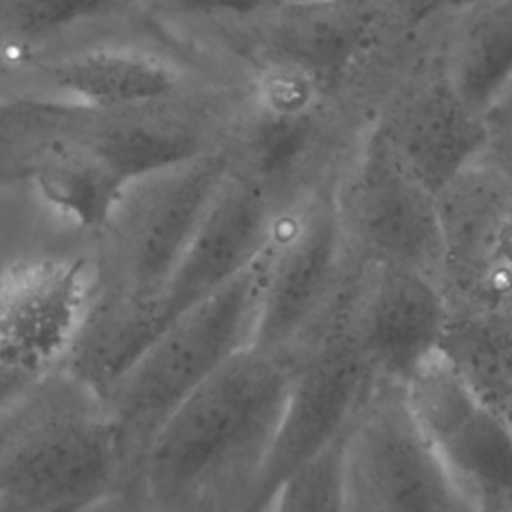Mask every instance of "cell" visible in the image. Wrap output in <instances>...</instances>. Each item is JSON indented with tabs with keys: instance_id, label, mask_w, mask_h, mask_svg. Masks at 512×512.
I'll list each match as a JSON object with an SVG mask.
<instances>
[{
	"instance_id": "6da1fadb",
	"label": "cell",
	"mask_w": 512,
	"mask_h": 512,
	"mask_svg": "<svg viewBox=\"0 0 512 512\" xmlns=\"http://www.w3.org/2000/svg\"><path fill=\"white\" fill-rule=\"evenodd\" d=\"M296 362L254 346L232 354L158 426L120 486L142 512H242Z\"/></svg>"
},
{
	"instance_id": "7a4b0ae2",
	"label": "cell",
	"mask_w": 512,
	"mask_h": 512,
	"mask_svg": "<svg viewBox=\"0 0 512 512\" xmlns=\"http://www.w3.org/2000/svg\"><path fill=\"white\" fill-rule=\"evenodd\" d=\"M122 482L104 400L66 370L0 416V512H82Z\"/></svg>"
},
{
	"instance_id": "3957f363",
	"label": "cell",
	"mask_w": 512,
	"mask_h": 512,
	"mask_svg": "<svg viewBox=\"0 0 512 512\" xmlns=\"http://www.w3.org/2000/svg\"><path fill=\"white\" fill-rule=\"evenodd\" d=\"M268 276L266 248L222 288L164 326L102 394L124 480L170 412L232 354L252 344Z\"/></svg>"
},
{
	"instance_id": "277c9868",
	"label": "cell",
	"mask_w": 512,
	"mask_h": 512,
	"mask_svg": "<svg viewBox=\"0 0 512 512\" xmlns=\"http://www.w3.org/2000/svg\"><path fill=\"white\" fill-rule=\"evenodd\" d=\"M342 512H476L420 436L402 384L374 378L346 424Z\"/></svg>"
},
{
	"instance_id": "5b68a950",
	"label": "cell",
	"mask_w": 512,
	"mask_h": 512,
	"mask_svg": "<svg viewBox=\"0 0 512 512\" xmlns=\"http://www.w3.org/2000/svg\"><path fill=\"white\" fill-rule=\"evenodd\" d=\"M266 254L268 276L250 346L296 356L322 326L352 266L334 188L276 212Z\"/></svg>"
},
{
	"instance_id": "8992f818",
	"label": "cell",
	"mask_w": 512,
	"mask_h": 512,
	"mask_svg": "<svg viewBox=\"0 0 512 512\" xmlns=\"http://www.w3.org/2000/svg\"><path fill=\"white\" fill-rule=\"evenodd\" d=\"M334 204L350 254L416 270L442 286L434 194L400 166L378 132L364 136L342 170Z\"/></svg>"
},
{
	"instance_id": "52a82bcc",
	"label": "cell",
	"mask_w": 512,
	"mask_h": 512,
	"mask_svg": "<svg viewBox=\"0 0 512 512\" xmlns=\"http://www.w3.org/2000/svg\"><path fill=\"white\" fill-rule=\"evenodd\" d=\"M294 358L284 414L242 512H266L278 488L346 428L374 380L348 332V310L332 316Z\"/></svg>"
},
{
	"instance_id": "ba28073f",
	"label": "cell",
	"mask_w": 512,
	"mask_h": 512,
	"mask_svg": "<svg viewBox=\"0 0 512 512\" xmlns=\"http://www.w3.org/2000/svg\"><path fill=\"white\" fill-rule=\"evenodd\" d=\"M404 398L420 436L476 512H512V422L436 350L406 380Z\"/></svg>"
},
{
	"instance_id": "9c48e42d",
	"label": "cell",
	"mask_w": 512,
	"mask_h": 512,
	"mask_svg": "<svg viewBox=\"0 0 512 512\" xmlns=\"http://www.w3.org/2000/svg\"><path fill=\"white\" fill-rule=\"evenodd\" d=\"M448 304L512 310L510 170L476 158L434 194Z\"/></svg>"
},
{
	"instance_id": "30bf717a",
	"label": "cell",
	"mask_w": 512,
	"mask_h": 512,
	"mask_svg": "<svg viewBox=\"0 0 512 512\" xmlns=\"http://www.w3.org/2000/svg\"><path fill=\"white\" fill-rule=\"evenodd\" d=\"M274 216L276 210L262 190L228 168L182 262L164 290L122 338L112 382L164 326L222 288L258 258L270 240Z\"/></svg>"
},
{
	"instance_id": "8fae6325",
	"label": "cell",
	"mask_w": 512,
	"mask_h": 512,
	"mask_svg": "<svg viewBox=\"0 0 512 512\" xmlns=\"http://www.w3.org/2000/svg\"><path fill=\"white\" fill-rule=\"evenodd\" d=\"M204 80L160 42L102 40L24 62L16 92L106 112L216 88Z\"/></svg>"
},
{
	"instance_id": "7c38bea8",
	"label": "cell",
	"mask_w": 512,
	"mask_h": 512,
	"mask_svg": "<svg viewBox=\"0 0 512 512\" xmlns=\"http://www.w3.org/2000/svg\"><path fill=\"white\" fill-rule=\"evenodd\" d=\"M94 288L90 248L40 254L0 270V370L40 382L56 372L84 322Z\"/></svg>"
},
{
	"instance_id": "4fadbf2b",
	"label": "cell",
	"mask_w": 512,
	"mask_h": 512,
	"mask_svg": "<svg viewBox=\"0 0 512 512\" xmlns=\"http://www.w3.org/2000/svg\"><path fill=\"white\" fill-rule=\"evenodd\" d=\"M486 112L452 82L442 54L410 60L392 86L380 138L400 166L436 194L486 148Z\"/></svg>"
},
{
	"instance_id": "5bb4252c",
	"label": "cell",
	"mask_w": 512,
	"mask_h": 512,
	"mask_svg": "<svg viewBox=\"0 0 512 512\" xmlns=\"http://www.w3.org/2000/svg\"><path fill=\"white\" fill-rule=\"evenodd\" d=\"M446 312V296L436 280L358 258L348 332L374 378L404 386L436 350Z\"/></svg>"
},
{
	"instance_id": "9a60e30c",
	"label": "cell",
	"mask_w": 512,
	"mask_h": 512,
	"mask_svg": "<svg viewBox=\"0 0 512 512\" xmlns=\"http://www.w3.org/2000/svg\"><path fill=\"white\" fill-rule=\"evenodd\" d=\"M76 112L78 108L68 124L38 148L24 178L56 220L92 244L124 180L74 136Z\"/></svg>"
},
{
	"instance_id": "2e32d148",
	"label": "cell",
	"mask_w": 512,
	"mask_h": 512,
	"mask_svg": "<svg viewBox=\"0 0 512 512\" xmlns=\"http://www.w3.org/2000/svg\"><path fill=\"white\" fill-rule=\"evenodd\" d=\"M436 352L486 406L512 422V310L448 304Z\"/></svg>"
},
{
	"instance_id": "e0dca14e",
	"label": "cell",
	"mask_w": 512,
	"mask_h": 512,
	"mask_svg": "<svg viewBox=\"0 0 512 512\" xmlns=\"http://www.w3.org/2000/svg\"><path fill=\"white\" fill-rule=\"evenodd\" d=\"M118 0H0V36L28 62L110 16Z\"/></svg>"
},
{
	"instance_id": "ac0fdd59",
	"label": "cell",
	"mask_w": 512,
	"mask_h": 512,
	"mask_svg": "<svg viewBox=\"0 0 512 512\" xmlns=\"http://www.w3.org/2000/svg\"><path fill=\"white\" fill-rule=\"evenodd\" d=\"M74 106L32 94H0V176H22L38 148L70 120Z\"/></svg>"
},
{
	"instance_id": "d6986e66",
	"label": "cell",
	"mask_w": 512,
	"mask_h": 512,
	"mask_svg": "<svg viewBox=\"0 0 512 512\" xmlns=\"http://www.w3.org/2000/svg\"><path fill=\"white\" fill-rule=\"evenodd\" d=\"M42 382V380H40ZM38 382H30L12 372L0 370V416L6 414L20 398H24Z\"/></svg>"
},
{
	"instance_id": "ffe728a7",
	"label": "cell",
	"mask_w": 512,
	"mask_h": 512,
	"mask_svg": "<svg viewBox=\"0 0 512 512\" xmlns=\"http://www.w3.org/2000/svg\"><path fill=\"white\" fill-rule=\"evenodd\" d=\"M20 58L12 52V48L0 36V94H18L16 82L20 72Z\"/></svg>"
}]
</instances>
